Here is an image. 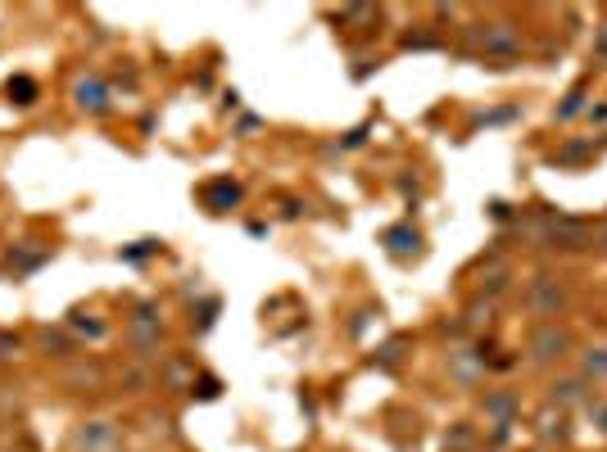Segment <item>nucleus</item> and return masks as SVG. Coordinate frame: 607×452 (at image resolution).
<instances>
[{
    "instance_id": "nucleus-24",
    "label": "nucleus",
    "mask_w": 607,
    "mask_h": 452,
    "mask_svg": "<svg viewBox=\"0 0 607 452\" xmlns=\"http://www.w3.org/2000/svg\"><path fill=\"white\" fill-rule=\"evenodd\" d=\"M435 46V37H426V33H408L404 37V50H431Z\"/></svg>"
},
{
    "instance_id": "nucleus-7",
    "label": "nucleus",
    "mask_w": 607,
    "mask_h": 452,
    "mask_svg": "<svg viewBox=\"0 0 607 452\" xmlns=\"http://www.w3.org/2000/svg\"><path fill=\"white\" fill-rule=\"evenodd\" d=\"M594 399V389L581 380V376H558L554 385H548V407H558V412H571V407H590Z\"/></svg>"
},
{
    "instance_id": "nucleus-26",
    "label": "nucleus",
    "mask_w": 607,
    "mask_h": 452,
    "mask_svg": "<svg viewBox=\"0 0 607 452\" xmlns=\"http://www.w3.org/2000/svg\"><path fill=\"white\" fill-rule=\"evenodd\" d=\"M18 353V335H5L0 330V357H14Z\"/></svg>"
},
{
    "instance_id": "nucleus-15",
    "label": "nucleus",
    "mask_w": 607,
    "mask_h": 452,
    "mask_svg": "<svg viewBox=\"0 0 607 452\" xmlns=\"http://www.w3.org/2000/svg\"><path fill=\"white\" fill-rule=\"evenodd\" d=\"M46 259H50V249H46V244H41V249H18V253H10L14 272H37Z\"/></svg>"
},
{
    "instance_id": "nucleus-3",
    "label": "nucleus",
    "mask_w": 607,
    "mask_h": 452,
    "mask_svg": "<svg viewBox=\"0 0 607 452\" xmlns=\"http://www.w3.org/2000/svg\"><path fill=\"white\" fill-rule=\"evenodd\" d=\"M127 344L136 357H154V349L163 344V322H159V307L154 303H141L127 322Z\"/></svg>"
},
{
    "instance_id": "nucleus-27",
    "label": "nucleus",
    "mask_w": 607,
    "mask_h": 452,
    "mask_svg": "<svg viewBox=\"0 0 607 452\" xmlns=\"http://www.w3.org/2000/svg\"><path fill=\"white\" fill-rule=\"evenodd\" d=\"M594 244H598V249H607V217H603V222H594Z\"/></svg>"
},
{
    "instance_id": "nucleus-10",
    "label": "nucleus",
    "mask_w": 607,
    "mask_h": 452,
    "mask_svg": "<svg viewBox=\"0 0 607 452\" xmlns=\"http://www.w3.org/2000/svg\"><path fill=\"white\" fill-rule=\"evenodd\" d=\"M575 376H581L590 389H594V385H607V344H590V349H581Z\"/></svg>"
},
{
    "instance_id": "nucleus-8",
    "label": "nucleus",
    "mask_w": 607,
    "mask_h": 452,
    "mask_svg": "<svg viewBox=\"0 0 607 452\" xmlns=\"http://www.w3.org/2000/svg\"><path fill=\"white\" fill-rule=\"evenodd\" d=\"M481 412L499 426V435H504V426H512V420L521 416V399L512 389H494V393H485V403H481Z\"/></svg>"
},
{
    "instance_id": "nucleus-4",
    "label": "nucleus",
    "mask_w": 607,
    "mask_h": 452,
    "mask_svg": "<svg viewBox=\"0 0 607 452\" xmlns=\"http://www.w3.org/2000/svg\"><path fill=\"white\" fill-rule=\"evenodd\" d=\"M123 448V430L114 420H82L73 430V452H119Z\"/></svg>"
},
{
    "instance_id": "nucleus-1",
    "label": "nucleus",
    "mask_w": 607,
    "mask_h": 452,
    "mask_svg": "<svg viewBox=\"0 0 607 452\" xmlns=\"http://www.w3.org/2000/svg\"><path fill=\"white\" fill-rule=\"evenodd\" d=\"M575 353V335L562 322H535L527 335V357L535 366H558Z\"/></svg>"
},
{
    "instance_id": "nucleus-13",
    "label": "nucleus",
    "mask_w": 607,
    "mask_h": 452,
    "mask_svg": "<svg viewBox=\"0 0 607 452\" xmlns=\"http://www.w3.org/2000/svg\"><path fill=\"white\" fill-rule=\"evenodd\" d=\"M540 439H571V426H567V412H558L554 416V407H548L544 416H540Z\"/></svg>"
},
{
    "instance_id": "nucleus-2",
    "label": "nucleus",
    "mask_w": 607,
    "mask_h": 452,
    "mask_svg": "<svg viewBox=\"0 0 607 452\" xmlns=\"http://www.w3.org/2000/svg\"><path fill=\"white\" fill-rule=\"evenodd\" d=\"M567 303H571V294H567V286H562L554 272H540L531 286H527V307H531L540 322H558L567 313Z\"/></svg>"
},
{
    "instance_id": "nucleus-11",
    "label": "nucleus",
    "mask_w": 607,
    "mask_h": 452,
    "mask_svg": "<svg viewBox=\"0 0 607 452\" xmlns=\"http://www.w3.org/2000/svg\"><path fill=\"white\" fill-rule=\"evenodd\" d=\"M418 244H422L418 226H391V231H385V249H391L395 259H404V253H418Z\"/></svg>"
},
{
    "instance_id": "nucleus-18",
    "label": "nucleus",
    "mask_w": 607,
    "mask_h": 452,
    "mask_svg": "<svg viewBox=\"0 0 607 452\" xmlns=\"http://www.w3.org/2000/svg\"><path fill=\"white\" fill-rule=\"evenodd\" d=\"M585 416H590V426L607 439V399H590V407H585Z\"/></svg>"
},
{
    "instance_id": "nucleus-9",
    "label": "nucleus",
    "mask_w": 607,
    "mask_h": 452,
    "mask_svg": "<svg viewBox=\"0 0 607 452\" xmlns=\"http://www.w3.org/2000/svg\"><path fill=\"white\" fill-rule=\"evenodd\" d=\"M200 200L209 204V213H227V209H236V204H240V186H236L232 177H218V181H205V190H200Z\"/></svg>"
},
{
    "instance_id": "nucleus-5",
    "label": "nucleus",
    "mask_w": 607,
    "mask_h": 452,
    "mask_svg": "<svg viewBox=\"0 0 607 452\" xmlns=\"http://www.w3.org/2000/svg\"><path fill=\"white\" fill-rule=\"evenodd\" d=\"M481 54L485 60H517L521 54V33L517 23H481Z\"/></svg>"
},
{
    "instance_id": "nucleus-23",
    "label": "nucleus",
    "mask_w": 607,
    "mask_h": 452,
    "mask_svg": "<svg viewBox=\"0 0 607 452\" xmlns=\"http://www.w3.org/2000/svg\"><path fill=\"white\" fill-rule=\"evenodd\" d=\"M190 393H200V399H218V393H223V385H218L213 376H205L200 385H190Z\"/></svg>"
},
{
    "instance_id": "nucleus-12",
    "label": "nucleus",
    "mask_w": 607,
    "mask_h": 452,
    "mask_svg": "<svg viewBox=\"0 0 607 452\" xmlns=\"http://www.w3.org/2000/svg\"><path fill=\"white\" fill-rule=\"evenodd\" d=\"M5 96H10V104H18V109H27V104H37V96H41V87L27 73H14L10 81H5Z\"/></svg>"
},
{
    "instance_id": "nucleus-22",
    "label": "nucleus",
    "mask_w": 607,
    "mask_h": 452,
    "mask_svg": "<svg viewBox=\"0 0 607 452\" xmlns=\"http://www.w3.org/2000/svg\"><path fill=\"white\" fill-rule=\"evenodd\" d=\"M594 60H603V64H607V18L594 27Z\"/></svg>"
},
{
    "instance_id": "nucleus-16",
    "label": "nucleus",
    "mask_w": 607,
    "mask_h": 452,
    "mask_svg": "<svg viewBox=\"0 0 607 452\" xmlns=\"http://www.w3.org/2000/svg\"><path fill=\"white\" fill-rule=\"evenodd\" d=\"M41 349H46L50 357H73V349H77V344H73V339H69L64 330H54V335H50V330H41Z\"/></svg>"
},
{
    "instance_id": "nucleus-17",
    "label": "nucleus",
    "mask_w": 607,
    "mask_h": 452,
    "mask_svg": "<svg viewBox=\"0 0 607 452\" xmlns=\"http://www.w3.org/2000/svg\"><path fill=\"white\" fill-rule=\"evenodd\" d=\"M404 344H408V339H391V344H385L372 362H376V366H385V372H395V366L404 362Z\"/></svg>"
},
{
    "instance_id": "nucleus-6",
    "label": "nucleus",
    "mask_w": 607,
    "mask_h": 452,
    "mask_svg": "<svg viewBox=\"0 0 607 452\" xmlns=\"http://www.w3.org/2000/svg\"><path fill=\"white\" fill-rule=\"evenodd\" d=\"M73 104H77L82 113H91V118L109 113V109H114V96H109V81H104L100 73H82V77L73 81Z\"/></svg>"
},
{
    "instance_id": "nucleus-14",
    "label": "nucleus",
    "mask_w": 607,
    "mask_h": 452,
    "mask_svg": "<svg viewBox=\"0 0 607 452\" xmlns=\"http://www.w3.org/2000/svg\"><path fill=\"white\" fill-rule=\"evenodd\" d=\"M69 330H77V335H91V339H104V322H96V313H82V307H77V313H69Z\"/></svg>"
},
{
    "instance_id": "nucleus-25",
    "label": "nucleus",
    "mask_w": 607,
    "mask_h": 452,
    "mask_svg": "<svg viewBox=\"0 0 607 452\" xmlns=\"http://www.w3.org/2000/svg\"><path fill=\"white\" fill-rule=\"evenodd\" d=\"M585 118H590V127H607V100L603 104H590Z\"/></svg>"
},
{
    "instance_id": "nucleus-19",
    "label": "nucleus",
    "mask_w": 607,
    "mask_h": 452,
    "mask_svg": "<svg viewBox=\"0 0 607 452\" xmlns=\"http://www.w3.org/2000/svg\"><path fill=\"white\" fill-rule=\"evenodd\" d=\"M472 443H476V435L467 430V426H458L454 435H445V452H467V448H472Z\"/></svg>"
},
{
    "instance_id": "nucleus-20",
    "label": "nucleus",
    "mask_w": 607,
    "mask_h": 452,
    "mask_svg": "<svg viewBox=\"0 0 607 452\" xmlns=\"http://www.w3.org/2000/svg\"><path fill=\"white\" fill-rule=\"evenodd\" d=\"M64 380H69V385H77V389H82V385L91 389V385H100V372H96V366H73V372H69Z\"/></svg>"
},
{
    "instance_id": "nucleus-21",
    "label": "nucleus",
    "mask_w": 607,
    "mask_h": 452,
    "mask_svg": "<svg viewBox=\"0 0 607 452\" xmlns=\"http://www.w3.org/2000/svg\"><path fill=\"white\" fill-rule=\"evenodd\" d=\"M581 100H585V87H575V91L567 96V104L558 109V118H562V123H567V118H575V113H581Z\"/></svg>"
}]
</instances>
